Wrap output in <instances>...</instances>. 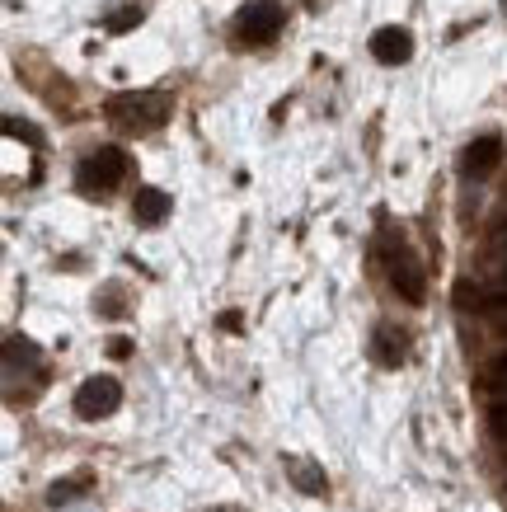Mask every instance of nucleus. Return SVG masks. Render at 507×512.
Masks as SVG:
<instances>
[{"label":"nucleus","instance_id":"nucleus-1","mask_svg":"<svg viewBox=\"0 0 507 512\" xmlns=\"http://www.w3.org/2000/svg\"><path fill=\"white\" fill-rule=\"evenodd\" d=\"M104 113L118 132L146 137V132H155V127L174 113V99H169V94H113L104 104Z\"/></svg>","mask_w":507,"mask_h":512},{"label":"nucleus","instance_id":"nucleus-2","mask_svg":"<svg viewBox=\"0 0 507 512\" xmlns=\"http://www.w3.org/2000/svg\"><path fill=\"white\" fill-rule=\"evenodd\" d=\"M381 259H385V278H390V287H395L409 306H423L428 282H423V268H418V259L409 254V245H404V235L381 249Z\"/></svg>","mask_w":507,"mask_h":512},{"label":"nucleus","instance_id":"nucleus-3","mask_svg":"<svg viewBox=\"0 0 507 512\" xmlns=\"http://www.w3.org/2000/svg\"><path fill=\"white\" fill-rule=\"evenodd\" d=\"M282 5L277 0H254V5H245L240 15H235V47H263L273 43L277 29H282Z\"/></svg>","mask_w":507,"mask_h":512},{"label":"nucleus","instance_id":"nucleus-4","mask_svg":"<svg viewBox=\"0 0 507 512\" xmlns=\"http://www.w3.org/2000/svg\"><path fill=\"white\" fill-rule=\"evenodd\" d=\"M127 174V156L118 151V146H99V151H90V156L80 160L76 170V184L85 188V193H108V188H118Z\"/></svg>","mask_w":507,"mask_h":512},{"label":"nucleus","instance_id":"nucleus-5","mask_svg":"<svg viewBox=\"0 0 507 512\" xmlns=\"http://www.w3.org/2000/svg\"><path fill=\"white\" fill-rule=\"evenodd\" d=\"M118 404H123V386L113 381V376H90V381H80L76 400H71V409H76V419H108V414H118Z\"/></svg>","mask_w":507,"mask_h":512},{"label":"nucleus","instance_id":"nucleus-6","mask_svg":"<svg viewBox=\"0 0 507 512\" xmlns=\"http://www.w3.org/2000/svg\"><path fill=\"white\" fill-rule=\"evenodd\" d=\"M371 57L381 66H404L414 57V33L400 29V24H385V29L371 33Z\"/></svg>","mask_w":507,"mask_h":512},{"label":"nucleus","instance_id":"nucleus-7","mask_svg":"<svg viewBox=\"0 0 507 512\" xmlns=\"http://www.w3.org/2000/svg\"><path fill=\"white\" fill-rule=\"evenodd\" d=\"M498 160H503V137H479L461 151V174L465 179H484V174L498 170Z\"/></svg>","mask_w":507,"mask_h":512},{"label":"nucleus","instance_id":"nucleus-8","mask_svg":"<svg viewBox=\"0 0 507 512\" xmlns=\"http://www.w3.org/2000/svg\"><path fill=\"white\" fill-rule=\"evenodd\" d=\"M371 357L381 362V367H400L404 357H409V334L400 325H376L371 334Z\"/></svg>","mask_w":507,"mask_h":512},{"label":"nucleus","instance_id":"nucleus-9","mask_svg":"<svg viewBox=\"0 0 507 512\" xmlns=\"http://www.w3.org/2000/svg\"><path fill=\"white\" fill-rule=\"evenodd\" d=\"M169 193H160V188H137V198H132V217H137V226H160V221L169 217Z\"/></svg>","mask_w":507,"mask_h":512},{"label":"nucleus","instance_id":"nucleus-10","mask_svg":"<svg viewBox=\"0 0 507 512\" xmlns=\"http://www.w3.org/2000/svg\"><path fill=\"white\" fill-rule=\"evenodd\" d=\"M287 475H292V484L301 489V494H310V498H324V494H329V480H324V470L315 466V461H301V456H292V461H287Z\"/></svg>","mask_w":507,"mask_h":512},{"label":"nucleus","instance_id":"nucleus-11","mask_svg":"<svg viewBox=\"0 0 507 512\" xmlns=\"http://www.w3.org/2000/svg\"><path fill=\"white\" fill-rule=\"evenodd\" d=\"M85 489H90V475H80V480H57L52 484V494H47V503H52V508H66V503L80 498Z\"/></svg>","mask_w":507,"mask_h":512},{"label":"nucleus","instance_id":"nucleus-12","mask_svg":"<svg viewBox=\"0 0 507 512\" xmlns=\"http://www.w3.org/2000/svg\"><path fill=\"white\" fill-rule=\"evenodd\" d=\"M493 428H498V437L507 442V400H503V404H493Z\"/></svg>","mask_w":507,"mask_h":512},{"label":"nucleus","instance_id":"nucleus-13","mask_svg":"<svg viewBox=\"0 0 507 512\" xmlns=\"http://www.w3.org/2000/svg\"><path fill=\"white\" fill-rule=\"evenodd\" d=\"M493 381H498V386H507V353L493 362Z\"/></svg>","mask_w":507,"mask_h":512}]
</instances>
